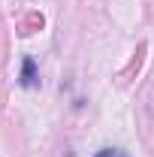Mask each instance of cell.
Segmentation results:
<instances>
[{"mask_svg":"<svg viewBox=\"0 0 154 157\" xmlns=\"http://www.w3.org/2000/svg\"><path fill=\"white\" fill-rule=\"evenodd\" d=\"M21 85L24 88H33L37 85V63L30 58H24V63H21Z\"/></svg>","mask_w":154,"mask_h":157,"instance_id":"6da1fadb","label":"cell"},{"mask_svg":"<svg viewBox=\"0 0 154 157\" xmlns=\"http://www.w3.org/2000/svg\"><path fill=\"white\" fill-rule=\"evenodd\" d=\"M94 157H127L124 151H118V148H103V151H97Z\"/></svg>","mask_w":154,"mask_h":157,"instance_id":"7a4b0ae2","label":"cell"}]
</instances>
